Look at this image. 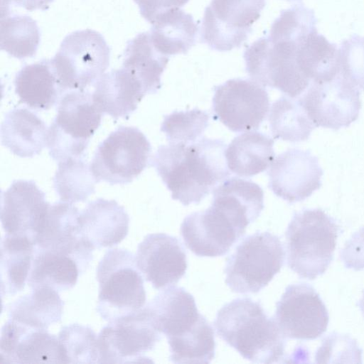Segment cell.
I'll list each match as a JSON object with an SVG mask.
<instances>
[{
  "label": "cell",
  "instance_id": "obj_39",
  "mask_svg": "<svg viewBox=\"0 0 364 364\" xmlns=\"http://www.w3.org/2000/svg\"><path fill=\"white\" fill-rule=\"evenodd\" d=\"M340 73L359 90H364V36L353 34L339 48Z\"/></svg>",
  "mask_w": 364,
  "mask_h": 364
},
{
  "label": "cell",
  "instance_id": "obj_29",
  "mask_svg": "<svg viewBox=\"0 0 364 364\" xmlns=\"http://www.w3.org/2000/svg\"><path fill=\"white\" fill-rule=\"evenodd\" d=\"M63 305L58 291L40 287L31 289L30 294L10 303L6 309L9 318L31 328L48 330L61 321Z\"/></svg>",
  "mask_w": 364,
  "mask_h": 364
},
{
  "label": "cell",
  "instance_id": "obj_7",
  "mask_svg": "<svg viewBox=\"0 0 364 364\" xmlns=\"http://www.w3.org/2000/svg\"><path fill=\"white\" fill-rule=\"evenodd\" d=\"M284 256L277 235L269 232L248 235L227 259L225 283L235 293H257L280 271Z\"/></svg>",
  "mask_w": 364,
  "mask_h": 364
},
{
  "label": "cell",
  "instance_id": "obj_2",
  "mask_svg": "<svg viewBox=\"0 0 364 364\" xmlns=\"http://www.w3.org/2000/svg\"><path fill=\"white\" fill-rule=\"evenodd\" d=\"M226 144L220 139L200 137L196 141L160 146L151 164L171 197L183 205L199 203L230 176Z\"/></svg>",
  "mask_w": 364,
  "mask_h": 364
},
{
  "label": "cell",
  "instance_id": "obj_30",
  "mask_svg": "<svg viewBox=\"0 0 364 364\" xmlns=\"http://www.w3.org/2000/svg\"><path fill=\"white\" fill-rule=\"evenodd\" d=\"M198 30L191 14L173 9L155 20L149 33L155 48L169 57L186 54L196 43Z\"/></svg>",
  "mask_w": 364,
  "mask_h": 364
},
{
  "label": "cell",
  "instance_id": "obj_1",
  "mask_svg": "<svg viewBox=\"0 0 364 364\" xmlns=\"http://www.w3.org/2000/svg\"><path fill=\"white\" fill-rule=\"evenodd\" d=\"M316 23L314 10L303 4L282 10L268 35L245 50V70L251 80L291 98L301 95L311 81L298 63L299 47L307 35L317 30Z\"/></svg>",
  "mask_w": 364,
  "mask_h": 364
},
{
  "label": "cell",
  "instance_id": "obj_28",
  "mask_svg": "<svg viewBox=\"0 0 364 364\" xmlns=\"http://www.w3.org/2000/svg\"><path fill=\"white\" fill-rule=\"evenodd\" d=\"M274 139L256 131L233 139L225 150L230 171L241 177H252L269 168L275 158Z\"/></svg>",
  "mask_w": 364,
  "mask_h": 364
},
{
  "label": "cell",
  "instance_id": "obj_11",
  "mask_svg": "<svg viewBox=\"0 0 364 364\" xmlns=\"http://www.w3.org/2000/svg\"><path fill=\"white\" fill-rule=\"evenodd\" d=\"M161 339L145 306L109 321L97 336L100 363L137 362Z\"/></svg>",
  "mask_w": 364,
  "mask_h": 364
},
{
  "label": "cell",
  "instance_id": "obj_25",
  "mask_svg": "<svg viewBox=\"0 0 364 364\" xmlns=\"http://www.w3.org/2000/svg\"><path fill=\"white\" fill-rule=\"evenodd\" d=\"M48 129L34 112L17 108L7 112L1 124V144L19 157H33L47 143Z\"/></svg>",
  "mask_w": 364,
  "mask_h": 364
},
{
  "label": "cell",
  "instance_id": "obj_37",
  "mask_svg": "<svg viewBox=\"0 0 364 364\" xmlns=\"http://www.w3.org/2000/svg\"><path fill=\"white\" fill-rule=\"evenodd\" d=\"M63 363H100L97 336L77 323L63 326L58 336Z\"/></svg>",
  "mask_w": 364,
  "mask_h": 364
},
{
  "label": "cell",
  "instance_id": "obj_33",
  "mask_svg": "<svg viewBox=\"0 0 364 364\" xmlns=\"http://www.w3.org/2000/svg\"><path fill=\"white\" fill-rule=\"evenodd\" d=\"M269 121L274 139L300 142L316 127L299 99L282 96L271 106Z\"/></svg>",
  "mask_w": 364,
  "mask_h": 364
},
{
  "label": "cell",
  "instance_id": "obj_23",
  "mask_svg": "<svg viewBox=\"0 0 364 364\" xmlns=\"http://www.w3.org/2000/svg\"><path fill=\"white\" fill-rule=\"evenodd\" d=\"M156 328L167 339L191 331L202 314L193 296L183 287H171L159 292L146 306Z\"/></svg>",
  "mask_w": 364,
  "mask_h": 364
},
{
  "label": "cell",
  "instance_id": "obj_26",
  "mask_svg": "<svg viewBox=\"0 0 364 364\" xmlns=\"http://www.w3.org/2000/svg\"><path fill=\"white\" fill-rule=\"evenodd\" d=\"M14 85L21 102L38 110H48L58 104L65 92L48 60L22 68L16 75Z\"/></svg>",
  "mask_w": 364,
  "mask_h": 364
},
{
  "label": "cell",
  "instance_id": "obj_5",
  "mask_svg": "<svg viewBox=\"0 0 364 364\" xmlns=\"http://www.w3.org/2000/svg\"><path fill=\"white\" fill-rule=\"evenodd\" d=\"M97 279L99 294L96 310L104 320L113 321L144 306L143 277L135 256L129 250H107L97 267Z\"/></svg>",
  "mask_w": 364,
  "mask_h": 364
},
{
  "label": "cell",
  "instance_id": "obj_27",
  "mask_svg": "<svg viewBox=\"0 0 364 364\" xmlns=\"http://www.w3.org/2000/svg\"><path fill=\"white\" fill-rule=\"evenodd\" d=\"M85 268L74 256L34 247L27 284L33 289L48 287L57 291L72 289Z\"/></svg>",
  "mask_w": 364,
  "mask_h": 364
},
{
  "label": "cell",
  "instance_id": "obj_13",
  "mask_svg": "<svg viewBox=\"0 0 364 364\" xmlns=\"http://www.w3.org/2000/svg\"><path fill=\"white\" fill-rule=\"evenodd\" d=\"M299 100L316 127L335 130L355 121L361 108L359 89L341 73L330 80L312 82Z\"/></svg>",
  "mask_w": 364,
  "mask_h": 364
},
{
  "label": "cell",
  "instance_id": "obj_3",
  "mask_svg": "<svg viewBox=\"0 0 364 364\" xmlns=\"http://www.w3.org/2000/svg\"><path fill=\"white\" fill-rule=\"evenodd\" d=\"M214 326L218 336L246 360L268 364L284 357L286 337L274 318L250 298L225 304L217 313Z\"/></svg>",
  "mask_w": 364,
  "mask_h": 364
},
{
  "label": "cell",
  "instance_id": "obj_9",
  "mask_svg": "<svg viewBox=\"0 0 364 364\" xmlns=\"http://www.w3.org/2000/svg\"><path fill=\"white\" fill-rule=\"evenodd\" d=\"M151 146L136 127L121 126L97 146L90 164L97 182L127 184L147 166Z\"/></svg>",
  "mask_w": 364,
  "mask_h": 364
},
{
  "label": "cell",
  "instance_id": "obj_20",
  "mask_svg": "<svg viewBox=\"0 0 364 364\" xmlns=\"http://www.w3.org/2000/svg\"><path fill=\"white\" fill-rule=\"evenodd\" d=\"M1 363H63L58 336L9 318L0 339Z\"/></svg>",
  "mask_w": 364,
  "mask_h": 364
},
{
  "label": "cell",
  "instance_id": "obj_16",
  "mask_svg": "<svg viewBox=\"0 0 364 364\" xmlns=\"http://www.w3.org/2000/svg\"><path fill=\"white\" fill-rule=\"evenodd\" d=\"M80 213L73 203L50 204L33 239L34 247L71 255L87 267L95 249L80 234Z\"/></svg>",
  "mask_w": 364,
  "mask_h": 364
},
{
  "label": "cell",
  "instance_id": "obj_24",
  "mask_svg": "<svg viewBox=\"0 0 364 364\" xmlns=\"http://www.w3.org/2000/svg\"><path fill=\"white\" fill-rule=\"evenodd\" d=\"M93 85L94 102L115 119L129 117L147 95L139 80L123 68L104 73Z\"/></svg>",
  "mask_w": 364,
  "mask_h": 364
},
{
  "label": "cell",
  "instance_id": "obj_31",
  "mask_svg": "<svg viewBox=\"0 0 364 364\" xmlns=\"http://www.w3.org/2000/svg\"><path fill=\"white\" fill-rule=\"evenodd\" d=\"M34 243L29 237L6 234L1 240V295H14L25 287L31 268Z\"/></svg>",
  "mask_w": 364,
  "mask_h": 364
},
{
  "label": "cell",
  "instance_id": "obj_6",
  "mask_svg": "<svg viewBox=\"0 0 364 364\" xmlns=\"http://www.w3.org/2000/svg\"><path fill=\"white\" fill-rule=\"evenodd\" d=\"M102 116L89 91L70 90L65 93L48 129L46 146L50 157L58 163L85 156Z\"/></svg>",
  "mask_w": 364,
  "mask_h": 364
},
{
  "label": "cell",
  "instance_id": "obj_4",
  "mask_svg": "<svg viewBox=\"0 0 364 364\" xmlns=\"http://www.w3.org/2000/svg\"><path fill=\"white\" fill-rule=\"evenodd\" d=\"M339 230L321 208L296 213L285 232L289 267L304 279L323 274L333 259Z\"/></svg>",
  "mask_w": 364,
  "mask_h": 364
},
{
  "label": "cell",
  "instance_id": "obj_17",
  "mask_svg": "<svg viewBox=\"0 0 364 364\" xmlns=\"http://www.w3.org/2000/svg\"><path fill=\"white\" fill-rule=\"evenodd\" d=\"M135 259L142 276L156 289L176 284L188 267L180 240L165 233L147 235L138 245Z\"/></svg>",
  "mask_w": 364,
  "mask_h": 364
},
{
  "label": "cell",
  "instance_id": "obj_12",
  "mask_svg": "<svg viewBox=\"0 0 364 364\" xmlns=\"http://www.w3.org/2000/svg\"><path fill=\"white\" fill-rule=\"evenodd\" d=\"M214 117L234 132L257 129L269 108L265 87L252 80L231 79L214 87Z\"/></svg>",
  "mask_w": 364,
  "mask_h": 364
},
{
  "label": "cell",
  "instance_id": "obj_21",
  "mask_svg": "<svg viewBox=\"0 0 364 364\" xmlns=\"http://www.w3.org/2000/svg\"><path fill=\"white\" fill-rule=\"evenodd\" d=\"M129 224L127 213L114 200L90 202L79 215L80 234L94 249L121 242L128 234Z\"/></svg>",
  "mask_w": 364,
  "mask_h": 364
},
{
  "label": "cell",
  "instance_id": "obj_22",
  "mask_svg": "<svg viewBox=\"0 0 364 364\" xmlns=\"http://www.w3.org/2000/svg\"><path fill=\"white\" fill-rule=\"evenodd\" d=\"M211 205L221 211L243 234L264 208V192L250 180L232 177L213 191Z\"/></svg>",
  "mask_w": 364,
  "mask_h": 364
},
{
  "label": "cell",
  "instance_id": "obj_38",
  "mask_svg": "<svg viewBox=\"0 0 364 364\" xmlns=\"http://www.w3.org/2000/svg\"><path fill=\"white\" fill-rule=\"evenodd\" d=\"M207 112L195 108L188 111H174L164 117L161 131L169 143H193L200 138L208 126Z\"/></svg>",
  "mask_w": 364,
  "mask_h": 364
},
{
  "label": "cell",
  "instance_id": "obj_35",
  "mask_svg": "<svg viewBox=\"0 0 364 364\" xmlns=\"http://www.w3.org/2000/svg\"><path fill=\"white\" fill-rule=\"evenodd\" d=\"M58 164L53 187L61 201L85 202L95 193L97 181L83 157L70 158Z\"/></svg>",
  "mask_w": 364,
  "mask_h": 364
},
{
  "label": "cell",
  "instance_id": "obj_19",
  "mask_svg": "<svg viewBox=\"0 0 364 364\" xmlns=\"http://www.w3.org/2000/svg\"><path fill=\"white\" fill-rule=\"evenodd\" d=\"M186 247L199 257L225 255L244 235L221 211L210 205L186 216L181 225Z\"/></svg>",
  "mask_w": 364,
  "mask_h": 364
},
{
  "label": "cell",
  "instance_id": "obj_14",
  "mask_svg": "<svg viewBox=\"0 0 364 364\" xmlns=\"http://www.w3.org/2000/svg\"><path fill=\"white\" fill-rule=\"evenodd\" d=\"M274 318L286 338L312 340L326 331L329 316L315 289L298 283L286 288L277 303Z\"/></svg>",
  "mask_w": 364,
  "mask_h": 364
},
{
  "label": "cell",
  "instance_id": "obj_43",
  "mask_svg": "<svg viewBox=\"0 0 364 364\" xmlns=\"http://www.w3.org/2000/svg\"><path fill=\"white\" fill-rule=\"evenodd\" d=\"M358 304L360 310L364 317V291L363 292L362 296H361L360 301H358Z\"/></svg>",
  "mask_w": 364,
  "mask_h": 364
},
{
  "label": "cell",
  "instance_id": "obj_18",
  "mask_svg": "<svg viewBox=\"0 0 364 364\" xmlns=\"http://www.w3.org/2000/svg\"><path fill=\"white\" fill-rule=\"evenodd\" d=\"M50 203L33 181L16 180L1 196V222L6 234L33 239Z\"/></svg>",
  "mask_w": 364,
  "mask_h": 364
},
{
  "label": "cell",
  "instance_id": "obj_34",
  "mask_svg": "<svg viewBox=\"0 0 364 364\" xmlns=\"http://www.w3.org/2000/svg\"><path fill=\"white\" fill-rule=\"evenodd\" d=\"M167 341L174 363H209L215 357L213 329L203 315L190 331Z\"/></svg>",
  "mask_w": 364,
  "mask_h": 364
},
{
  "label": "cell",
  "instance_id": "obj_44",
  "mask_svg": "<svg viewBox=\"0 0 364 364\" xmlns=\"http://www.w3.org/2000/svg\"><path fill=\"white\" fill-rule=\"evenodd\" d=\"M286 1H289V2H300L302 0H286Z\"/></svg>",
  "mask_w": 364,
  "mask_h": 364
},
{
  "label": "cell",
  "instance_id": "obj_42",
  "mask_svg": "<svg viewBox=\"0 0 364 364\" xmlns=\"http://www.w3.org/2000/svg\"><path fill=\"white\" fill-rule=\"evenodd\" d=\"M53 1V0H1V3L5 2V5L11 3L31 11L36 9L42 11L47 10Z\"/></svg>",
  "mask_w": 364,
  "mask_h": 364
},
{
  "label": "cell",
  "instance_id": "obj_40",
  "mask_svg": "<svg viewBox=\"0 0 364 364\" xmlns=\"http://www.w3.org/2000/svg\"><path fill=\"white\" fill-rule=\"evenodd\" d=\"M345 267L355 271L364 269V228L355 232L341 251Z\"/></svg>",
  "mask_w": 364,
  "mask_h": 364
},
{
  "label": "cell",
  "instance_id": "obj_8",
  "mask_svg": "<svg viewBox=\"0 0 364 364\" xmlns=\"http://www.w3.org/2000/svg\"><path fill=\"white\" fill-rule=\"evenodd\" d=\"M109 58L110 50L104 37L85 29L68 35L50 63L65 92L84 90L105 73Z\"/></svg>",
  "mask_w": 364,
  "mask_h": 364
},
{
  "label": "cell",
  "instance_id": "obj_15",
  "mask_svg": "<svg viewBox=\"0 0 364 364\" xmlns=\"http://www.w3.org/2000/svg\"><path fill=\"white\" fill-rule=\"evenodd\" d=\"M323 173L318 158L309 151L289 149L269 166V187L290 203L299 202L320 188Z\"/></svg>",
  "mask_w": 364,
  "mask_h": 364
},
{
  "label": "cell",
  "instance_id": "obj_41",
  "mask_svg": "<svg viewBox=\"0 0 364 364\" xmlns=\"http://www.w3.org/2000/svg\"><path fill=\"white\" fill-rule=\"evenodd\" d=\"M141 16L151 24L164 13L173 9H180L189 0H134Z\"/></svg>",
  "mask_w": 364,
  "mask_h": 364
},
{
  "label": "cell",
  "instance_id": "obj_32",
  "mask_svg": "<svg viewBox=\"0 0 364 364\" xmlns=\"http://www.w3.org/2000/svg\"><path fill=\"white\" fill-rule=\"evenodd\" d=\"M168 60L155 48L149 32H145L129 41L122 68L139 80L146 94H154L161 87V76Z\"/></svg>",
  "mask_w": 364,
  "mask_h": 364
},
{
  "label": "cell",
  "instance_id": "obj_10",
  "mask_svg": "<svg viewBox=\"0 0 364 364\" xmlns=\"http://www.w3.org/2000/svg\"><path fill=\"white\" fill-rule=\"evenodd\" d=\"M265 4V0H212L204 11L200 41L218 51L240 48Z\"/></svg>",
  "mask_w": 364,
  "mask_h": 364
},
{
  "label": "cell",
  "instance_id": "obj_36",
  "mask_svg": "<svg viewBox=\"0 0 364 364\" xmlns=\"http://www.w3.org/2000/svg\"><path fill=\"white\" fill-rule=\"evenodd\" d=\"M41 39L36 22L28 16L1 17L0 46L10 55L23 59L34 56Z\"/></svg>",
  "mask_w": 364,
  "mask_h": 364
}]
</instances>
